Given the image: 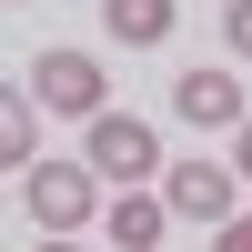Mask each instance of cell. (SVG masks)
<instances>
[{
  "mask_svg": "<svg viewBox=\"0 0 252 252\" xmlns=\"http://www.w3.org/2000/svg\"><path fill=\"white\" fill-rule=\"evenodd\" d=\"M20 202H31L40 232H71L101 212V182H91V161H40V172H20Z\"/></svg>",
  "mask_w": 252,
  "mask_h": 252,
  "instance_id": "6da1fadb",
  "label": "cell"
},
{
  "mask_svg": "<svg viewBox=\"0 0 252 252\" xmlns=\"http://www.w3.org/2000/svg\"><path fill=\"white\" fill-rule=\"evenodd\" d=\"M31 91H40V111H71V121H101V61L91 51H40L31 61Z\"/></svg>",
  "mask_w": 252,
  "mask_h": 252,
  "instance_id": "7a4b0ae2",
  "label": "cell"
},
{
  "mask_svg": "<svg viewBox=\"0 0 252 252\" xmlns=\"http://www.w3.org/2000/svg\"><path fill=\"white\" fill-rule=\"evenodd\" d=\"M91 172H101V182L161 172V131H152V121H131V111H101V121H91Z\"/></svg>",
  "mask_w": 252,
  "mask_h": 252,
  "instance_id": "3957f363",
  "label": "cell"
},
{
  "mask_svg": "<svg viewBox=\"0 0 252 252\" xmlns=\"http://www.w3.org/2000/svg\"><path fill=\"white\" fill-rule=\"evenodd\" d=\"M232 192H242V172H232V161H182L161 202H172L182 222H232Z\"/></svg>",
  "mask_w": 252,
  "mask_h": 252,
  "instance_id": "277c9868",
  "label": "cell"
},
{
  "mask_svg": "<svg viewBox=\"0 0 252 252\" xmlns=\"http://www.w3.org/2000/svg\"><path fill=\"white\" fill-rule=\"evenodd\" d=\"M172 101H182V121H192V131H242V121H252L242 91H232V71H182Z\"/></svg>",
  "mask_w": 252,
  "mask_h": 252,
  "instance_id": "5b68a950",
  "label": "cell"
},
{
  "mask_svg": "<svg viewBox=\"0 0 252 252\" xmlns=\"http://www.w3.org/2000/svg\"><path fill=\"white\" fill-rule=\"evenodd\" d=\"M182 20V0H101V31L121 40V51H161Z\"/></svg>",
  "mask_w": 252,
  "mask_h": 252,
  "instance_id": "8992f818",
  "label": "cell"
},
{
  "mask_svg": "<svg viewBox=\"0 0 252 252\" xmlns=\"http://www.w3.org/2000/svg\"><path fill=\"white\" fill-rule=\"evenodd\" d=\"M161 232H172V202H152V192H121L111 202V252H152Z\"/></svg>",
  "mask_w": 252,
  "mask_h": 252,
  "instance_id": "52a82bcc",
  "label": "cell"
},
{
  "mask_svg": "<svg viewBox=\"0 0 252 252\" xmlns=\"http://www.w3.org/2000/svg\"><path fill=\"white\" fill-rule=\"evenodd\" d=\"M0 172H40V111L10 91V111H0Z\"/></svg>",
  "mask_w": 252,
  "mask_h": 252,
  "instance_id": "ba28073f",
  "label": "cell"
},
{
  "mask_svg": "<svg viewBox=\"0 0 252 252\" xmlns=\"http://www.w3.org/2000/svg\"><path fill=\"white\" fill-rule=\"evenodd\" d=\"M222 40H232V51L252 61V0H232V10H222Z\"/></svg>",
  "mask_w": 252,
  "mask_h": 252,
  "instance_id": "9c48e42d",
  "label": "cell"
},
{
  "mask_svg": "<svg viewBox=\"0 0 252 252\" xmlns=\"http://www.w3.org/2000/svg\"><path fill=\"white\" fill-rule=\"evenodd\" d=\"M222 252H252V212H232V222H222Z\"/></svg>",
  "mask_w": 252,
  "mask_h": 252,
  "instance_id": "30bf717a",
  "label": "cell"
},
{
  "mask_svg": "<svg viewBox=\"0 0 252 252\" xmlns=\"http://www.w3.org/2000/svg\"><path fill=\"white\" fill-rule=\"evenodd\" d=\"M232 172L252 182V121H242V131H232Z\"/></svg>",
  "mask_w": 252,
  "mask_h": 252,
  "instance_id": "8fae6325",
  "label": "cell"
},
{
  "mask_svg": "<svg viewBox=\"0 0 252 252\" xmlns=\"http://www.w3.org/2000/svg\"><path fill=\"white\" fill-rule=\"evenodd\" d=\"M40 252H71V242H40Z\"/></svg>",
  "mask_w": 252,
  "mask_h": 252,
  "instance_id": "7c38bea8",
  "label": "cell"
},
{
  "mask_svg": "<svg viewBox=\"0 0 252 252\" xmlns=\"http://www.w3.org/2000/svg\"><path fill=\"white\" fill-rule=\"evenodd\" d=\"M10 10H20V0H10Z\"/></svg>",
  "mask_w": 252,
  "mask_h": 252,
  "instance_id": "4fadbf2b",
  "label": "cell"
}]
</instances>
